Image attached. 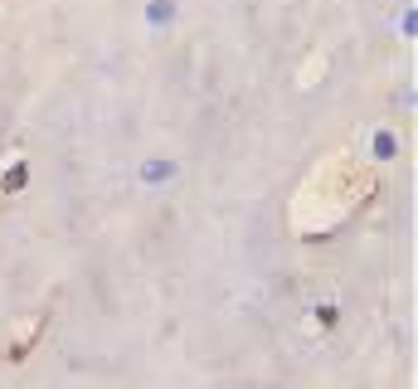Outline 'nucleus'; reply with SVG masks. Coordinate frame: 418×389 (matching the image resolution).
Instances as JSON below:
<instances>
[]
</instances>
